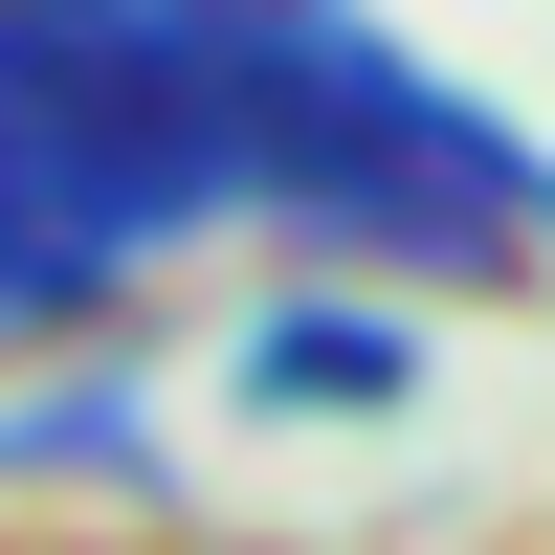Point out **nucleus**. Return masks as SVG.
Segmentation results:
<instances>
[{"instance_id": "1", "label": "nucleus", "mask_w": 555, "mask_h": 555, "mask_svg": "<svg viewBox=\"0 0 555 555\" xmlns=\"http://www.w3.org/2000/svg\"><path fill=\"white\" fill-rule=\"evenodd\" d=\"M245 201H289V222H334V245H512L533 222V156L467 112V89H423L356 0H289V23L245 44Z\"/></svg>"}, {"instance_id": "3", "label": "nucleus", "mask_w": 555, "mask_h": 555, "mask_svg": "<svg viewBox=\"0 0 555 555\" xmlns=\"http://www.w3.org/2000/svg\"><path fill=\"white\" fill-rule=\"evenodd\" d=\"M112 267H133V245H112V222L67 201V178H44V133L0 112V334H44V311H89Z\"/></svg>"}, {"instance_id": "2", "label": "nucleus", "mask_w": 555, "mask_h": 555, "mask_svg": "<svg viewBox=\"0 0 555 555\" xmlns=\"http://www.w3.org/2000/svg\"><path fill=\"white\" fill-rule=\"evenodd\" d=\"M245 400H289V423H400V400H423V334L289 289V311H245Z\"/></svg>"}]
</instances>
